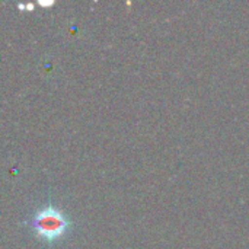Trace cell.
I'll return each mask as SVG.
<instances>
[{
  "label": "cell",
  "mask_w": 249,
  "mask_h": 249,
  "mask_svg": "<svg viewBox=\"0 0 249 249\" xmlns=\"http://www.w3.org/2000/svg\"><path fill=\"white\" fill-rule=\"evenodd\" d=\"M23 225L29 226L34 235L44 244L54 245L64 239L71 231L70 217L54 204L39 206L25 222Z\"/></svg>",
  "instance_id": "cell-1"
}]
</instances>
